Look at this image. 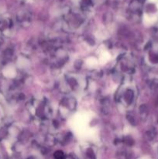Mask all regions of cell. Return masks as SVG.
Here are the masks:
<instances>
[{"instance_id": "obj_1", "label": "cell", "mask_w": 158, "mask_h": 159, "mask_svg": "<svg viewBox=\"0 0 158 159\" xmlns=\"http://www.w3.org/2000/svg\"><path fill=\"white\" fill-rule=\"evenodd\" d=\"M56 159H64V155L61 152H57L54 155Z\"/></svg>"}]
</instances>
